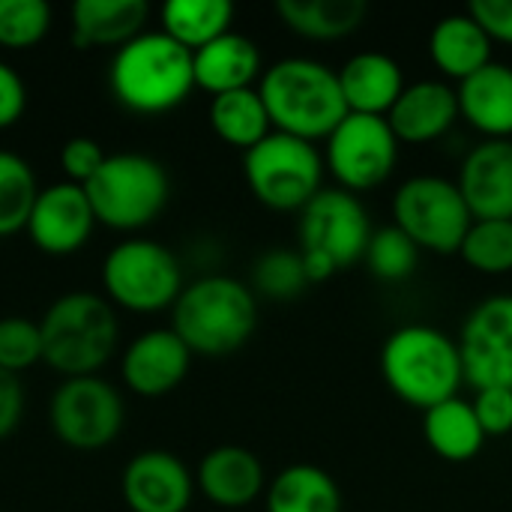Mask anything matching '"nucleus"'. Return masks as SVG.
Wrapping results in <instances>:
<instances>
[{
	"label": "nucleus",
	"mask_w": 512,
	"mask_h": 512,
	"mask_svg": "<svg viewBox=\"0 0 512 512\" xmlns=\"http://www.w3.org/2000/svg\"><path fill=\"white\" fill-rule=\"evenodd\" d=\"M258 93L267 105L273 132L303 141H327V135L351 114L339 69L315 57H282L264 69Z\"/></svg>",
	"instance_id": "1"
},
{
	"label": "nucleus",
	"mask_w": 512,
	"mask_h": 512,
	"mask_svg": "<svg viewBox=\"0 0 512 512\" xmlns=\"http://www.w3.org/2000/svg\"><path fill=\"white\" fill-rule=\"evenodd\" d=\"M48 30L51 6L45 0H0V48H33L48 36Z\"/></svg>",
	"instance_id": "34"
},
{
	"label": "nucleus",
	"mask_w": 512,
	"mask_h": 512,
	"mask_svg": "<svg viewBox=\"0 0 512 512\" xmlns=\"http://www.w3.org/2000/svg\"><path fill=\"white\" fill-rule=\"evenodd\" d=\"M207 117H210L213 132L225 144H231L243 153L252 150L255 144H261L273 132V123H270L267 105L258 93V84L213 96Z\"/></svg>",
	"instance_id": "28"
},
{
	"label": "nucleus",
	"mask_w": 512,
	"mask_h": 512,
	"mask_svg": "<svg viewBox=\"0 0 512 512\" xmlns=\"http://www.w3.org/2000/svg\"><path fill=\"white\" fill-rule=\"evenodd\" d=\"M393 225L402 228L420 252H459L474 216L456 186L441 174L408 177L393 195Z\"/></svg>",
	"instance_id": "9"
},
{
	"label": "nucleus",
	"mask_w": 512,
	"mask_h": 512,
	"mask_svg": "<svg viewBox=\"0 0 512 512\" xmlns=\"http://www.w3.org/2000/svg\"><path fill=\"white\" fill-rule=\"evenodd\" d=\"M51 432L60 444L90 453L102 450L123 432L126 405L114 384L99 375L63 378L48 405Z\"/></svg>",
	"instance_id": "11"
},
{
	"label": "nucleus",
	"mask_w": 512,
	"mask_h": 512,
	"mask_svg": "<svg viewBox=\"0 0 512 512\" xmlns=\"http://www.w3.org/2000/svg\"><path fill=\"white\" fill-rule=\"evenodd\" d=\"M468 12L477 18L492 42L512 45V0H474Z\"/></svg>",
	"instance_id": "38"
},
{
	"label": "nucleus",
	"mask_w": 512,
	"mask_h": 512,
	"mask_svg": "<svg viewBox=\"0 0 512 512\" xmlns=\"http://www.w3.org/2000/svg\"><path fill=\"white\" fill-rule=\"evenodd\" d=\"M24 384L18 375H9V372H0V441L9 438L18 426H21V417H24Z\"/></svg>",
	"instance_id": "40"
},
{
	"label": "nucleus",
	"mask_w": 512,
	"mask_h": 512,
	"mask_svg": "<svg viewBox=\"0 0 512 512\" xmlns=\"http://www.w3.org/2000/svg\"><path fill=\"white\" fill-rule=\"evenodd\" d=\"M492 39L471 12L444 15L429 33V57L438 72L465 81L492 63Z\"/></svg>",
	"instance_id": "24"
},
{
	"label": "nucleus",
	"mask_w": 512,
	"mask_h": 512,
	"mask_svg": "<svg viewBox=\"0 0 512 512\" xmlns=\"http://www.w3.org/2000/svg\"><path fill=\"white\" fill-rule=\"evenodd\" d=\"M267 512H342L339 483L318 465L297 462L282 468L264 492Z\"/></svg>",
	"instance_id": "26"
},
{
	"label": "nucleus",
	"mask_w": 512,
	"mask_h": 512,
	"mask_svg": "<svg viewBox=\"0 0 512 512\" xmlns=\"http://www.w3.org/2000/svg\"><path fill=\"white\" fill-rule=\"evenodd\" d=\"M108 87L135 114H168L195 90L192 51L162 30H144L114 51Z\"/></svg>",
	"instance_id": "2"
},
{
	"label": "nucleus",
	"mask_w": 512,
	"mask_h": 512,
	"mask_svg": "<svg viewBox=\"0 0 512 512\" xmlns=\"http://www.w3.org/2000/svg\"><path fill=\"white\" fill-rule=\"evenodd\" d=\"M192 69H195V87L207 90L210 96L255 87L264 75V60L261 48L237 33L228 30L219 39L207 42L204 48L192 51Z\"/></svg>",
	"instance_id": "20"
},
{
	"label": "nucleus",
	"mask_w": 512,
	"mask_h": 512,
	"mask_svg": "<svg viewBox=\"0 0 512 512\" xmlns=\"http://www.w3.org/2000/svg\"><path fill=\"white\" fill-rule=\"evenodd\" d=\"M324 171L321 147L285 132H270L243 153L249 192L279 213H300L324 189Z\"/></svg>",
	"instance_id": "8"
},
{
	"label": "nucleus",
	"mask_w": 512,
	"mask_h": 512,
	"mask_svg": "<svg viewBox=\"0 0 512 512\" xmlns=\"http://www.w3.org/2000/svg\"><path fill=\"white\" fill-rule=\"evenodd\" d=\"M96 225L99 222L84 186L60 180L39 189L24 231L30 243L45 255H75L87 246Z\"/></svg>",
	"instance_id": "14"
},
{
	"label": "nucleus",
	"mask_w": 512,
	"mask_h": 512,
	"mask_svg": "<svg viewBox=\"0 0 512 512\" xmlns=\"http://www.w3.org/2000/svg\"><path fill=\"white\" fill-rule=\"evenodd\" d=\"M309 276L300 249H267L252 267V291L270 300H294L306 291Z\"/></svg>",
	"instance_id": "32"
},
{
	"label": "nucleus",
	"mask_w": 512,
	"mask_h": 512,
	"mask_svg": "<svg viewBox=\"0 0 512 512\" xmlns=\"http://www.w3.org/2000/svg\"><path fill=\"white\" fill-rule=\"evenodd\" d=\"M486 438H504L512 432V390H477L471 399Z\"/></svg>",
	"instance_id": "37"
},
{
	"label": "nucleus",
	"mask_w": 512,
	"mask_h": 512,
	"mask_svg": "<svg viewBox=\"0 0 512 512\" xmlns=\"http://www.w3.org/2000/svg\"><path fill=\"white\" fill-rule=\"evenodd\" d=\"M42 363L63 378H87L105 369L120 345V318L105 294L69 291L39 318Z\"/></svg>",
	"instance_id": "3"
},
{
	"label": "nucleus",
	"mask_w": 512,
	"mask_h": 512,
	"mask_svg": "<svg viewBox=\"0 0 512 512\" xmlns=\"http://www.w3.org/2000/svg\"><path fill=\"white\" fill-rule=\"evenodd\" d=\"M363 261H366V267L378 279H384V282H402V279H408L417 270V264H420V246L402 228L384 225V228H375Z\"/></svg>",
	"instance_id": "33"
},
{
	"label": "nucleus",
	"mask_w": 512,
	"mask_h": 512,
	"mask_svg": "<svg viewBox=\"0 0 512 512\" xmlns=\"http://www.w3.org/2000/svg\"><path fill=\"white\" fill-rule=\"evenodd\" d=\"M456 186L474 219H512V138H483L462 165Z\"/></svg>",
	"instance_id": "17"
},
{
	"label": "nucleus",
	"mask_w": 512,
	"mask_h": 512,
	"mask_svg": "<svg viewBox=\"0 0 512 512\" xmlns=\"http://www.w3.org/2000/svg\"><path fill=\"white\" fill-rule=\"evenodd\" d=\"M459 255L483 276L512 273V219H474Z\"/></svg>",
	"instance_id": "31"
},
{
	"label": "nucleus",
	"mask_w": 512,
	"mask_h": 512,
	"mask_svg": "<svg viewBox=\"0 0 512 512\" xmlns=\"http://www.w3.org/2000/svg\"><path fill=\"white\" fill-rule=\"evenodd\" d=\"M36 195L39 183L30 162L12 150H0V237H12L27 228Z\"/></svg>",
	"instance_id": "30"
},
{
	"label": "nucleus",
	"mask_w": 512,
	"mask_h": 512,
	"mask_svg": "<svg viewBox=\"0 0 512 512\" xmlns=\"http://www.w3.org/2000/svg\"><path fill=\"white\" fill-rule=\"evenodd\" d=\"M459 96L441 78H423L405 84L402 96L390 108L387 120L402 144H432L444 138L459 120Z\"/></svg>",
	"instance_id": "19"
},
{
	"label": "nucleus",
	"mask_w": 512,
	"mask_h": 512,
	"mask_svg": "<svg viewBox=\"0 0 512 512\" xmlns=\"http://www.w3.org/2000/svg\"><path fill=\"white\" fill-rule=\"evenodd\" d=\"M258 324L255 291L222 273L201 276L183 288L171 309V330L192 354L225 357L243 348Z\"/></svg>",
	"instance_id": "5"
},
{
	"label": "nucleus",
	"mask_w": 512,
	"mask_h": 512,
	"mask_svg": "<svg viewBox=\"0 0 512 512\" xmlns=\"http://www.w3.org/2000/svg\"><path fill=\"white\" fill-rule=\"evenodd\" d=\"M42 363V333L39 321L6 315L0 318V372L18 375Z\"/></svg>",
	"instance_id": "35"
},
{
	"label": "nucleus",
	"mask_w": 512,
	"mask_h": 512,
	"mask_svg": "<svg viewBox=\"0 0 512 512\" xmlns=\"http://www.w3.org/2000/svg\"><path fill=\"white\" fill-rule=\"evenodd\" d=\"M192 357L195 354L171 327H156L126 345L120 357V378L135 396L159 399L183 384Z\"/></svg>",
	"instance_id": "16"
},
{
	"label": "nucleus",
	"mask_w": 512,
	"mask_h": 512,
	"mask_svg": "<svg viewBox=\"0 0 512 512\" xmlns=\"http://www.w3.org/2000/svg\"><path fill=\"white\" fill-rule=\"evenodd\" d=\"M381 378L396 399L429 411L465 384L459 342L432 324L396 327L381 348Z\"/></svg>",
	"instance_id": "4"
},
{
	"label": "nucleus",
	"mask_w": 512,
	"mask_h": 512,
	"mask_svg": "<svg viewBox=\"0 0 512 512\" xmlns=\"http://www.w3.org/2000/svg\"><path fill=\"white\" fill-rule=\"evenodd\" d=\"M195 489V474L168 450L135 453L120 477L123 501L132 512H186Z\"/></svg>",
	"instance_id": "15"
},
{
	"label": "nucleus",
	"mask_w": 512,
	"mask_h": 512,
	"mask_svg": "<svg viewBox=\"0 0 512 512\" xmlns=\"http://www.w3.org/2000/svg\"><path fill=\"white\" fill-rule=\"evenodd\" d=\"M24 108H27V87L21 75L6 60H0V129L15 126L24 117Z\"/></svg>",
	"instance_id": "39"
},
{
	"label": "nucleus",
	"mask_w": 512,
	"mask_h": 512,
	"mask_svg": "<svg viewBox=\"0 0 512 512\" xmlns=\"http://www.w3.org/2000/svg\"><path fill=\"white\" fill-rule=\"evenodd\" d=\"M399 147L402 141L387 117L348 114L324 141V165L339 189L360 195L390 180L399 162Z\"/></svg>",
	"instance_id": "10"
},
{
	"label": "nucleus",
	"mask_w": 512,
	"mask_h": 512,
	"mask_svg": "<svg viewBox=\"0 0 512 512\" xmlns=\"http://www.w3.org/2000/svg\"><path fill=\"white\" fill-rule=\"evenodd\" d=\"M147 0H78L72 6L75 48H123L147 30Z\"/></svg>",
	"instance_id": "23"
},
{
	"label": "nucleus",
	"mask_w": 512,
	"mask_h": 512,
	"mask_svg": "<svg viewBox=\"0 0 512 512\" xmlns=\"http://www.w3.org/2000/svg\"><path fill=\"white\" fill-rule=\"evenodd\" d=\"M105 159H108V153L90 135H75V138L63 141V147H60V171L69 183H78V186H87Z\"/></svg>",
	"instance_id": "36"
},
{
	"label": "nucleus",
	"mask_w": 512,
	"mask_h": 512,
	"mask_svg": "<svg viewBox=\"0 0 512 512\" xmlns=\"http://www.w3.org/2000/svg\"><path fill=\"white\" fill-rule=\"evenodd\" d=\"M105 300L114 309L156 315L174 309L183 294V267L177 255L156 240H123L102 261Z\"/></svg>",
	"instance_id": "7"
},
{
	"label": "nucleus",
	"mask_w": 512,
	"mask_h": 512,
	"mask_svg": "<svg viewBox=\"0 0 512 512\" xmlns=\"http://www.w3.org/2000/svg\"><path fill=\"white\" fill-rule=\"evenodd\" d=\"M372 234L375 228L366 204L348 189H321L300 210V249L324 255L336 270L363 261Z\"/></svg>",
	"instance_id": "12"
},
{
	"label": "nucleus",
	"mask_w": 512,
	"mask_h": 512,
	"mask_svg": "<svg viewBox=\"0 0 512 512\" xmlns=\"http://www.w3.org/2000/svg\"><path fill=\"white\" fill-rule=\"evenodd\" d=\"M279 18L288 30L306 36V39H345L369 15L366 0H279L276 3Z\"/></svg>",
	"instance_id": "27"
},
{
	"label": "nucleus",
	"mask_w": 512,
	"mask_h": 512,
	"mask_svg": "<svg viewBox=\"0 0 512 512\" xmlns=\"http://www.w3.org/2000/svg\"><path fill=\"white\" fill-rule=\"evenodd\" d=\"M195 486L219 510H243L267 492L261 459L237 444H222L204 453L195 471Z\"/></svg>",
	"instance_id": "18"
},
{
	"label": "nucleus",
	"mask_w": 512,
	"mask_h": 512,
	"mask_svg": "<svg viewBox=\"0 0 512 512\" xmlns=\"http://www.w3.org/2000/svg\"><path fill=\"white\" fill-rule=\"evenodd\" d=\"M162 33L180 42L189 51L204 48L231 30L234 6L228 0H168L159 9Z\"/></svg>",
	"instance_id": "29"
},
{
	"label": "nucleus",
	"mask_w": 512,
	"mask_h": 512,
	"mask_svg": "<svg viewBox=\"0 0 512 512\" xmlns=\"http://www.w3.org/2000/svg\"><path fill=\"white\" fill-rule=\"evenodd\" d=\"M465 384L477 390H512V294L480 300L459 333Z\"/></svg>",
	"instance_id": "13"
},
{
	"label": "nucleus",
	"mask_w": 512,
	"mask_h": 512,
	"mask_svg": "<svg viewBox=\"0 0 512 512\" xmlns=\"http://www.w3.org/2000/svg\"><path fill=\"white\" fill-rule=\"evenodd\" d=\"M423 435L432 453L444 462H471L489 441L477 420L474 402L462 396L423 411Z\"/></svg>",
	"instance_id": "25"
},
{
	"label": "nucleus",
	"mask_w": 512,
	"mask_h": 512,
	"mask_svg": "<svg viewBox=\"0 0 512 512\" xmlns=\"http://www.w3.org/2000/svg\"><path fill=\"white\" fill-rule=\"evenodd\" d=\"M459 114L483 138H512V66L492 60L459 81Z\"/></svg>",
	"instance_id": "22"
},
{
	"label": "nucleus",
	"mask_w": 512,
	"mask_h": 512,
	"mask_svg": "<svg viewBox=\"0 0 512 512\" xmlns=\"http://www.w3.org/2000/svg\"><path fill=\"white\" fill-rule=\"evenodd\" d=\"M99 225L138 231L156 222L171 198V180L159 159L147 153H108L84 186Z\"/></svg>",
	"instance_id": "6"
},
{
	"label": "nucleus",
	"mask_w": 512,
	"mask_h": 512,
	"mask_svg": "<svg viewBox=\"0 0 512 512\" xmlns=\"http://www.w3.org/2000/svg\"><path fill=\"white\" fill-rule=\"evenodd\" d=\"M339 84L351 114L387 117L405 90V72L402 63L387 51H360L342 63Z\"/></svg>",
	"instance_id": "21"
}]
</instances>
